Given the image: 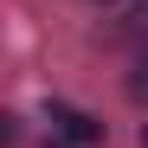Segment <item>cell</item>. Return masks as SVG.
Listing matches in <instances>:
<instances>
[{
  "instance_id": "277c9868",
  "label": "cell",
  "mask_w": 148,
  "mask_h": 148,
  "mask_svg": "<svg viewBox=\"0 0 148 148\" xmlns=\"http://www.w3.org/2000/svg\"><path fill=\"white\" fill-rule=\"evenodd\" d=\"M142 26H148V7H142Z\"/></svg>"
},
{
  "instance_id": "7a4b0ae2",
  "label": "cell",
  "mask_w": 148,
  "mask_h": 148,
  "mask_svg": "<svg viewBox=\"0 0 148 148\" xmlns=\"http://www.w3.org/2000/svg\"><path fill=\"white\" fill-rule=\"evenodd\" d=\"M129 97H135V103H148V52H142L135 71H129Z\"/></svg>"
},
{
  "instance_id": "5b68a950",
  "label": "cell",
  "mask_w": 148,
  "mask_h": 148,
  "mask_svg": "<svg viewBox=\"0 0 148 148\" xmlns=\"http://www.w3.org/2000/svg\"><path fill=\"white\" fill-rule=\"evenodd\" d=\"M142 148H148V135H142Z\"/></svg>"
},
{
  "instance_id": "3957f363",
  "label": "cell",
  "mask_w": 148,
  "mask_h": 148,
  "mask_svg": "<svg viewBox=\"0 0 148 148\" xmlns=\"http://www.w3.org/2000/svg\"><path fill=\"white\" fill-rule=\"evenodd\" d=\"M45 148H71V142H58V135H52V142H45Z\"/></svg>"
},
{
  "instance_id": "6da1fadb",
  "label": "cell",
  "mask_w": 148,
  "mask_h": 148,
  "mask_svg": "<svg viewBox=\"0 0 148 148\" xmlns=\"http://www.w3.org/2000/svg\"><path fill=\"white\" fill-rule=\"evenodd\" d=\"M52 135L71 142V148H90V142H103V122L84 116V110H71V103H52Z\"/></svg>"
}]
</instances>
